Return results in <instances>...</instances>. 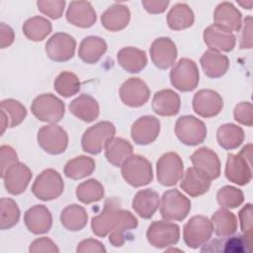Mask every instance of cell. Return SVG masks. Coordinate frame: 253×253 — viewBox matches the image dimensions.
<instances>
[{
	"instance_id": "6da1fadb",
	"label": "cell",
	"mask_w": 253,
	"mask_h": 253,
	"mask_svg": "<svg viewBox=\"0 0 253 253\" xmlns=\"http://www.w3.org/2000/svg\"><path fill=\"white\" fill-rule=\"evenodd\" d=\"M121 172L125 181L134 188L146 186L153 180L151 163L138 154L127 157L121 166Z\"/></svg>"
},
{
	"instance_id": "7a4b0ae2",
	"label": "cell",
	"mask_w": 253,
	"mask_h": 253,
	"mask_svg": "<svg viewBox=\"0 0 253 253\" xmlns=\"http://www.w3.org/2000/svg\"><path fill=\"white\" fill-rule=\"evenodd\" d=\"M116 126L108 121L99 122L87 128L81 138L83 151L96 155L103 151L107 142L115 137Z\"/></svg>"
},
{
	"instance_id": "3957f363",
	"label": "cell",
	"mask_w": 253,
	"mask_h": 253,
	"mask_svg": "<svg viewBox=\"0 0 253 253\" xmlns=\"http://www.w3.org/2000/svg\"><path fill=\"white\" fill-rule=\"evenodd\" d=\"M31 111L39 121L56 124L64 117L65 105L53 94H42L34 99Z\"/></svg>"
},
{
	"instance_id": "277c9868",
	"label": "cell",
	"mask_w": 253,
	"mask_h": 253,
	"mask_svg": "<svg viewBox=\"0 0 253 253\" xmlns=\"http://www.w3.org/2000/svg\"><path fill=\"white\" fill-rule=\"evenodd\" d=\"M159 211L163 219L181 221L191 211V201L179 190L171 189L163 193Z\"/></svg>"
},
{
	"instance_id": "5b68a950",
	"label": "cell",
	"mask_w": 253,
	"mask_h": 253,
	"mask_svg": "<svg viewBox=\"0 0 253 253\" xmlns=\"http://www.w3.org/2000/svg\"><path fill=\"white\" fill-rule=\"evenodd\" d=\"M172 86L181 92H190L196 89L200 81V72L197 63L190 58H181L170 71Z\"/></svg>"
},
{
	"instance_id": "8992f818",
	"label": "cell",
	"mask_w": 253,
	"mask_h": 253,
	"mask_svg": "<svg viewBox=\"0 0 253 253\" xmlns=\"http://www.w3.org/2000/svg\"><path fill=\"white\" fill-rule=\"evenodd\" d=\"M64 190V183L61 175L54 169L43 170L35 180L32 186V193L41 201H51L57 199Z\"/></svg>"
},
{
	"instance_id": "52a82bcc",
	"label": "cell",
	"mask_w": 253,
	"mask_h": 253,
	"mask_svg": "<svg viewBox=\"0 0 253 253\" xmlns=\"http://www.w3.org/2000/svg\"><path fill=\"white\" fill-rule=\"evenodd\" d=\"M175 134L183 144L195 146L205 141L207 126L203 121L194 116H182L176 121Z\"/></svg>"
},
{
	"instance_id": "ba28073f",
	"label": "cell",
	"mask_w": 253,
	"mask_h": 253,
	"mask_svg": "<svg viewBox=\"0 0 253 253\" xmlns=\"http://www.w3.org/2000/svg\"><path fill=\"white\" fill-rule=\"evenodd\" d=\"M37 139L40 147L51 155L63 153L68 145L66 130L56 124L42 126L38 131Z\"/></svg>"
},
{
	"instance_id": "9c48e42d",
	"label": "cell",
	"mask_w": 253,
	"mask_h": 253,
	"mask_svg": "<svg viewBox=\"0 0 253 253\" xmlns=\"http://www.w3.org/2000/svg\"><path fill=\"white\" fill-rule=\"evenodd\" d=\"M212 234L211 219L205 215H194L184 225L183 239L189 248L197 249L208 242Z\"/></svg>"
},
{
	"instance_id": "30bf717a",
	"label": "cell",
	"mask_w": 253,
	"mask_h": 253,
	"mask_svg": "<svg viewBox=\"0 0 253 253\" xmlns=\"http://www.w3.org/2000/svg\"><path fill=\"white\" fill-rule=\"evenodd\" d=\"M147 241L155 248H166L175 245L180 238V227L169 220H155L146 231Z\"/></svg>"
},
{
	"instance_id": "8fae6325",
	"label": "cell",
	"mask_w": 253,
	"mask_h": 253,
	"mask_svg": "<svg viewBox=\"0 0 253 253\" xmlns=\"http://www.w3.org/2000/svg\"><path fill=\"white\" fill-rule=\"evenodd\" d=\"M157 181L166 187L176 185L184 174V164L176 152H166L156 163Z\"/></svg>"
},
{
	"instance_id": "7c38bea8",
	"label": "cell",
	"mask_w": 253,
	"mask_h": 253,
	"mask_svg": "<svg viewBox=\"0 0 253 253\" xmlns=\"http://www.w3.org/2000/svg\"><path fill=\"white\" fill-rule=\"evenodd\" d=\"M75 39L66 33H55L45 42V53L55 62L68 61L74 56Z\"/></svg>"
},
{
	"instance_id": "4fadbf2b",
	"label": "cell",
	"mask_w": 253,
	"mask_h": 253,
	"mask_svg": "<svg viewBox=\"0 0 253 253\" xmlns=\"http://www.w3.org/2000/svg\"><path fill=\"white\" fill-rule=\"evenodd\" d=\"M121 209V201L117 197L107 199L102 212L91 220L93 233L98 237L107 236L115 226Z\"/></svg>"
},
{
	"instance_id": "5bb4252c",
	"label": "cell",
	"mask_w": 253,
	"mask_h": 253,
	"mask_svg": "<svg viewBox=\"0 0 253 253\" xmlns=\"http://www.w3.org/2000/svg\"><path fill=\"white\" fill-rule=\"evenodd\" d=\"M119 94L125 105L138 108L148 101L150 90L143 80L138 77H131L122 84Z\"/></svg>"
},
{
	"instance_id": "9a60e30c",
	"label": "cell",
	"mask_w": 253,
	"mask_h": 253,
	"mask_svg": "<svg viewBox=\"0 0 253 253\" xmlns=\"http://www.w3.org/2000/svg\"><path fill=\"white\" fill-rule=\"evenodd\" d=\"M252 238L246 235H228L220 236L205 243L201 249L202 252H225V253H248L251 251Z\"/></svg>"
},
{
	"instance_id": "2e32d148",
	"label": "cell",
	"mask_w": 253,
	"mask_h": 253,
	"mask_svg": "<svg viewBox=\"0 0 253 253\" xmlns=\"http://www.w3.org/2000/svg\"><path fill=\"white\" fill-rule=\"evenodd\" d=\"M223 108L221 96L214 90L202 89L193 97V110L202 118L217 116Z\"/></svg>"
},
{
	"instance_id": "e0dca14e",
	"label": "cell",
	"mask_w": 253,
	"mask_h": 253,
	"mask_svg": "<svg viewBox=\"0 0 253 253\" xmlns=\"http://www.w3.org/2000/svg\"><path fill=\"white\" fill-rule=\"evenodd\" d=\"M149 53L153 64L157 68L165 70L175 63L177 47L170 38L161 37L153 41L149 48Z\"/></svg>"
},
{
	"instance_id": "ac0fdd59",
	"label": "cell",
	"mask_w": 253,
	"mask_h": 253,
	"mask_svg": "<svg viewBox=\"0 0 253 253\" xmlns=\"http://www.w3.org/2000/svg\"><path fill=\"white\" fill-rule=\"evenodd\" d=\"M32 176L33 174L30 168L26 164L17 161L6 170L1 178L4 181V186L8 193L17 196L25 192L31 182Z\"/></svg>"
},
{
	"instance_id": "d6986e66",
	"label": "cell",
	"mask_w": 253,
	"mask_h": 253,
	"mask_svg": "<svg viewBox=\"0 0 253 253\" xmlns=\"http://www.w3.org/2000/svg\"><path fill=\"white\" fill-rule=\"evenodd\" d=\"M160 121L153 116H143L131 126L130 135L134 143L147 145L152 143L159 135Z\"/></svg>"
},
{
	"instance_id": "ffe728a7",
	"label": "cell",
	"mask_w": 253,
	"mask_h": 253,
	"mask_svg": "<svg viewBox=\"0 0 253 253\" xmlns=\"http://www.w3.org/2000/svg\"><path fill=\"white\" fill-rule=\"evenodd\" d=\"M203 37L209 49L216 52H229L234 48L236 43V38L231 32L215 24L209 26L204 31Z\"/></svg>"
},
{
	"instance_id": "44dd1931",
	"label": "cell",
	"mask_w": 253,
	"mask_h": 253,
	"mask_svg": "<svg viewBox=\"0 0 253 253\" xmlns=\"http://www.w3.org/2000/svg\"><path fill=\"white\" fill-rule=\"evenodd\" d=\"M211 185V179L201 169L190 167L183 174L180 182L181 189L190 197L196 198L206 194Z\"/></svg>"
},
{
	"instance_id": "7402d4cb",
	"label": "cell",
	"mask_w": 253,
	"mask_h": 253,
	"mask_svg": "<svg viewBox=\"0 0 253 253\" xmlns=\"http://www.w3.org/2000/svg\"><path fill=\"white\" fill-rule=\"evenodd\" d=\"M225 177L239 186L247 185L252 179L251 162L241 154H228L225 164Z\"/></svg>"
},
{
	"instance_id": "603a6c76",
	"label": "cell",
	"mask_w": 253,
	"mask_h": 253,
	"mask_svg": "<svg viewBox=\"0 0 253 253\" xmlns=\"http://www.w3.org/2000/svg\"><path fill=\"white\" fill-rule=\"evenodd\" d=\"M24 222L27 229L33 234H44L51 228L52 216L45 206L35 205L25 212Z\"/></svg>"
},
{
	"instance_id": "cb8c5ba5",
	"label": "cell",
	"mask_w": 253,
	"mask_h": 253,
	"mask_svg": "<svg viewBox=\"0 0 253 253\" xmlns=\"http://www.w3.org/2000/svg\"><path fill=\"white\" fill-rule=\"evenodd\" d=\"M66 20L73 26L87 29L95 24L97 15L90 2L72 1L66 10Z\"/></svg>"
},
{
	"instance_id": "d4e9b609",
	"label": "cell",
	"mask_w": 253,
	"mask_h": 253,
	"mask_svg": "<svg viewBox=\"0 0 253 253\" xmlns=\"http://www.w3.org/2000/svg\"><path fill=\"white\" fill-rule=\"evenodd\" d=\"M214 24L229 31L238 32L242 26V15L240 11L230 2L219 3L213 13Z\"/></svg>"
},
{
	"instance_id": "484cf974",
	"label": "cell",
	"mask_w": 253,
	"mask_h": 253,
	"mask_svg": "<svg viewBox=\"0 0 253 253\" xmlns=\"http://www.w3.org/2000/svg\"><path fill=\"white\" fill-rule=\"evenodd\" d=\"M152 110L162 117H172L179 113L181 107L180 96L171 89H163L156 92L152 99Z\"/></svg>"
},
{
	"instance_id": "4316f807",
	"label": "cell",
	"mask_w": 253,
	"mask_h": 253,
	"mask_svg": "<svg viewBox=\"0 0 253 253\" xmlns=\"http://www.w3.org/2000/svg\"><path fill=\"white\" fill-rule=\"evenodd\" d=\"M194 167L204 171L211 180L220 175V161L217 154L209 147H201L191 155Z\"/></svg>"
},
{
	"instance_id": "83f0119b",
	"label": "cell",
	"mask_w": 253,
	"mask_h": 253,
	"mask_svg": "<svg viewBox=\"0 0 253 253\" xmlns=\"http://www.w3.org/2000/svg\"><path fill=\"white\" fill-rule=\"evenodd\" d=\"M130 11L127 6L115 3L101 15L102 26L110 32L124 30L129 23Z\"/></svg>"
},
{
	"instance_id": "f1b7e54d",
	"label": "cell",
	"mask_w": 253,
	"mask_h": 253,
	"mask_svg": "<svg viewBox=\"0 0 253 253\" xmlns=\"http://www.w3.org/2000/svg\"><path fill=\"white\" fill-rule=\"evenodd\" d=\"M69 111L77 119L86 123H92L99 117L100 107L94 97L81 94L70 102Z\"/></svg>"
},
{
	"instance_id": "f546056e",
	"label": "cell",
	"mask_w": 253,
	"mask_h": 253,
	"mask_svg": "<svg viewBox=\"0 0 253 253\" xmlns=\"http://www.w3.org/2000/svg\"><path fill=\"white\" fill-rule=\"evenodd\" d=\"M160 198L157 192L152 189L139 190L133 197L131 207L133 211L142 218L148 219L153 216L158 210Z\"/></svg>"
},
{
	"instance_id": "4dcf8cb0",
	"label": "cell",
	"mask_w": 253,
	"mask_h": 253,
	"mask_svg": "<svg viewBox=\"0 0 253 253\" xmlns=\"http://www.w3.org/2000/svg\"><path fill=\"white\" fill-rule=\"evenodd\" d=\"M119 65L128 73H137L147 64V56L144 50L134 46H126L117 53Z\"/></svg>"
},
{
	"instance_id": "1f68e13d",
	"label": "cell",
	"mask_w": 253,
	"mask_h": 253,
	"mask_svg": "<svg viewBox=\"0 0 253 253\" xmlns=\"http://www.w3.org/2000/svg\"><path fill=\"white\" fill-rule=\"evenodd\" d=\"M204 73L210 78H219L223 76L229 68V59L226 55L208 49L200 59Z\"/></svg>"
},
{
	"instance_id": "d6a6232c",
	"label": "cell",
	"mask_w": 253,
	"mask_h": 253,
	"mask_svg": "<svg viewBox=\"0 0 253 253\" xmlns=\"http://www.w3.org/2000/svg\"><path fill=\"white\" fill-rule=\"evenodd\" d=\"M107 47L108 45L104 39L97 36H88L79 44L78 56L85 63L94 64L105 54Z\"/></svg>"
},
{
	"instance_id": "836d02e7",
	"label": "cell",
	"mask_w": 253,
	"mask_h": 253,
	"mask_svg": "<svg viewBox=\"0 0 253 253\" xmlns=\"http://www.w3.org/2000/svg\"><path fill=\"white\" fill-rule=\"evenodd\" d=\"M136 217L126 210H120L117 222L109 233V241L115 247H122L126 241V233L137 227Z\"/></svg>"
},
{
	"instance_id": "e575fe53",
	"label": "cell",
	"mask_w": 253,
	"mask_h": 253,
	"mask_svg": "<svg viewBox=\"0 0 253 253\" xmlns=\"http://www.w3.org/2000/svg\"><path fill=\"white\" fill-rule=\"evenodd\" d=\"M104 150L109 163L116 167H121L123 162L132 154L133 148L126 139L114 137L107 142Z\"/></svg>"
},
{
	"instance_id": "d590c367",
	"label": "cell",
	"mask_w": 253,
	"mask_h": 253,
	"mask_svg": "<svg viewBox=\"0 0 253 253\" xmlns=\"http://www.w3.org/2000/svg\"><path fill=\"white\" fill-rule=\"evenodd\" d=\"M166 20L171 30L182 31L194 24L195 16L193 10L186 3H177L168 12Z\"/></svg>"
},
{
	"instance_id": "8d00e7d4",
	"label": "cell",
	"mask_w": 253,
	"mask_h": 253,
	"mask_svg": "<svg viewBox=\"0 0 253 253\" xmlns=\"http://www.w3.org/2000/svg\"><path fill=\"white\" fill-rule=\"evenodd\" d=\"M243 129L235 124H224L216 131V139L220 147L225 150H233L244 141Z\"/></svg>"
},
{
	"instance_id": "74e56055",
	"label": "cell",
	"mask_w": 253,
	"mask_h": 253,
	"mask_svg": "<svg viewBox=\"0 0 253 253\" xmlns=\"http://www.w3.org/2000/svg\"><path fill=\"white\" fill-rule=\"evenodd\" d=\"M212 232L217 236L232 235L237 230V218L233 212L225 208H220L211 216Z\"/></svg>"
},
{
	"instance_id": "f35d334b",
	"label": "cell",
	"mask_w": 253,
	"mask_h": 253,
	"mask_svg": "<svg viewBox=\"0 0 253 253\" xmlns=\"http://www.w3.org/2000/svg\"><path fill=\"white\" fill-rule=\"evenodd\" d=\"M60 221L67 230L79 231L86 226L88 214L83 207L73 204L62 210L60 213Z\"/></svg>"
},
{
	"instance_id": "ab89813d",
	"label": "cell",
	"mask_w": 253,
	"mask_h": 253,
	"mask_svg": "<svg viewBox=\"0 0 253 253\" xmlns=\"http://www.w3.org/2000/svg\"><path fill=\"white\" fill-rule=\"evenodd\" d=\"M96 164L93 158L85 155L74 157L67 161L64 166V175L72 180L83 179L90 176L95 170Z\"/></svg>"
},
{
	"instance_id": "60d3db41",
	"label": "cell",
	"mask_w": 253,
	"mask_h": 253,
	"mask_svg": "<svg viewBox=\"0 0 253 253\" xmlns=\"http://www.w3.org/2000/svg\"><path fill=\"white\" fill-rule=\"evenodd\" d=\"M22 31L28 40L32 42H41L51 33L52 26L46 18L35 16L24 23Z\"/></svg>"
},
{
	"instance_id": "b9f144b4",
	"label": "cell",
	"mask_w": 253,
	"mask_h": 253,
	"mask_svg": "<svg viewBox=\"0 0 253 253\" xmlns=\"http://www.w3.org/2000/svg\"><path fill=\"white\" fill-rule=\"evenodd\" d=\"M104 187L96 179H89L84 181L76 188L77 200L86 205L101 201L104 198Z\"/></svg>"
},
{
	"instance_id": "7bdbcfd3",
	"label": "cell",
	"mask_w": 253,
	"mask_h": 253,
	"mask_svg": "<svg viewBox=\"0 0 253 253\" xmlns=\"http://www.w3.org/2000/svg\"><path fill=\"white\" fill-rule=\"evenodd\" d=\"M81 83L76 74L70 71H63L57 75L53 82L55 92L64 97L69 98L76 95L80 90Z\"/></svg>"
},
{
	"instance_id": "ee69618b",
	"label": "cell",
	"mask_w": 253,
	"mask_h": 253,
	"mask_svg": "<svg viewBox=\"0 0 253 253\" xmlns=\"http://www.w3.org/2000/svg\"><path fill=\"white\" fill-rule=\"evenodd\" d=\"M0 228L10 229L15 226L20 218V209L17 203L10 198H2L0 201Z\"/></svg>"
},
{
	"instance_id": "f6af8a7d",
	"label": "cell",
	"mask_w": 253,
	"mask_h": 253,
	"mask_svg": "<svg viewBox=\"0 0 253 253\" xmlns=\"http://www.w3.org/2000/svg\"><path fill=\"white\" fill-rule=\"evenodd\" d=\"M1 112H3L9 123V127L19 126L27 116V109L23 104L14 99H6L1 101Z\"/></svg>"
},
{
	"instance_id": "bcb514c9",
	"label": "cell",
	"mask_w": 253,
	"mask_h": 253,
	"mask_svg": "<svg viewBox=\"0 0 253 253\" xmlns=\"http://www.w3.org/2000/svg\"><path fill=\"white\" fill-rule=\"evenodd\" d=\"M216 201L221 208L235 209L244 201L243 192L233 186H224L216 193Z\"/></svg>"
},
{
	"instance_id": "7dc6e473",
	"label": "cell",
	"mask_w": 253,
	"mask_h": 253,
	"mask_svg": "<svg viewBox=\"0 0 253 253\" xmlns=\"http://www.w3.org/2000/svg\"><path fill=\"white\" fill-rule=\"evenodd\" d=\"M38 9L50 19H59L65 7L64 0H39L37 1Z\"/></svg>"
},
{
	"instance_id": "c3c4849f",
	"label": "cell",
	"mask_w": 253,
	"mask_h": 253,
	"mask_svg": "<svg viewBox=\"0 0 253 253\" xmlns=\"http://www.w3.org/2000/svg\"><path fill=\"white\" fill-rule=\"evenodd\" d=\"M234 120L240 125L252 126L253 125V106L250 102H241L235 106L233 111Z\"/></svg>"
},
{
	"instance_id": "681fc988",
	"label": "cell",
	"mask_w": 253,
	"mask_h": 253,
	"mask_svg": "<svg viewBox=\"0 0 253 253\" xmlns=\"http://www.w3.org/2000/svg\"><path fill=\"white\" fill-rule=\"evenodd\" d=\"M29 252L31 253H57L59 252L58 247L56 244L49 238L47 237H41L38 239H35L30 247H29Z\"/></svg>"
},
{
	"instance_id": "f907efd6",
	"label": "cell",
	"mask_w": 253,
	"mask_h": 253,
	"mask_svg": "<svg viewBox=\"0 0 253 253\" xmlns=\"http://www.w3.org/2000/svg\"><path fill=\"white\" fill-rule=\"evenodd\" d=\"M240 228L244 235L252 238V205L250 203L246 204L238 213Z\"/></svg>"
},
{
	"instance_id": "816d5d0a",
	"label": "cell",
	"mask_w": 253,
	"mask_h": 253,
	"mask_svg": "<svg viewBox=\"0 0 253 253\" xmlns=\"http://www.w3.org/2000/svg\"><path fill=\"white\" fill-rule=\"evenodd\" d=\"M0 160H1V177L6 170L18 161V155L16 151L9 145H2L0 147Z\"/></svg>"
},
{
	"instance_id": "f5cc1de1",
	"label": "cell",
	"mask_w": 253,
	"mask_h": 253,
	"mask_svg": "<svg viewBox=\"0 0 253 253\" xmlns=\"http://www.w3.org/2000/svg\"><path fill=\"white\" fill-rule=\"evenodd\" d=\"M77 253H106L107 250L104 245L96 239L88 238L79 242L77 248Z\"/></svg>"
},
{
	"instance_id": "db71d44e",
	"label": "cell",
	"mask_w": 253,
	"mask_h": 253,
	"mask_svg": "<svg viewBox=\"0 0 253 253\" xmlns=\"http://www.w3.org/2000/svg\"><path fill=\"white\" fill-rule=\"evenodd\" d=\"M241 49L252 47V17L247 16L243 21V29L239 44Z\"/></svg>"
},
{
	"instance_id": "11a10c76",
	"label": "cell",
	"mask_w": 253,
	"mask_h": 253,
	"mask_svg": "<svg viewBox=\"0 0 253 253\" xmlns=\"http://www.w3.org/2000/svg\"><path fill=\"white\" fill-rule=\"evenodd\" d=\"M142 6L149 14H161L169 5L168 0H143Z\"/></svg>"
},
{
	"instance_id": "9f6ffc18",
	"label": "cell",
	"mask_w": 253,
	"mask_h": 253,
	"mask_svg": "<svg viewBox=\"0 0 253 253\" xmlns=\"http://www.w3.org/2000/svg\"><path fill=\"white\" fill-rule=\"evenodd\" d=\"M15 34L11 27L7 26L5 23H1L0 25V46L1 48H5L11 45L14 42Z\"/></svg>"
},
{
	"instance_id": "6f0895ef",
	"label": "cell",
	"mask_w": 253,
	"mask_h": 253,
	"mask_svg": "<svg viewBox=\"0 0 253 253\" xmlns=\"http://www.w3.org/2000/svg\"><path fill=\"white\" fill-rule=\"evenodd\" d=\"M238 4H239L240 6H242L243 8H246L247 10H250V9L252 8V5H253V1H252V0H249V1H245V2H241V1H239V2H238Z\"/></svg>"
}]
</instances>
